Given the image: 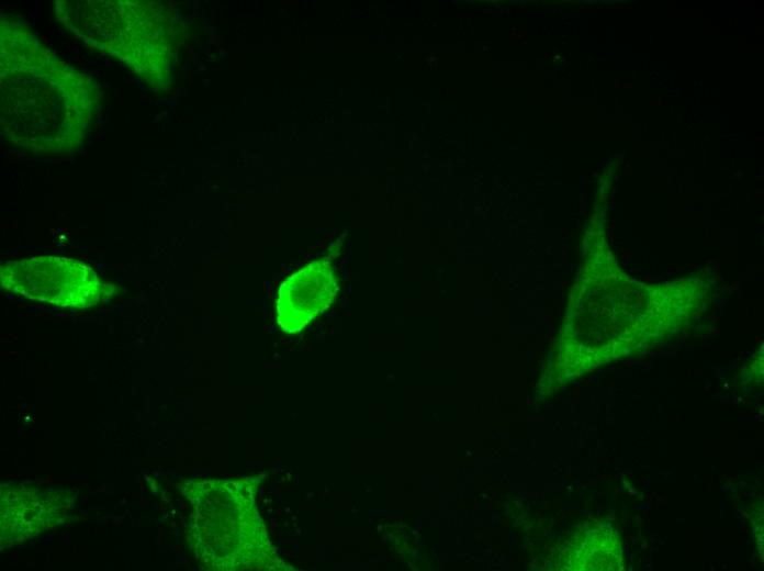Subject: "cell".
Listing matches in <instances>:
<instances>
[{"instance_id": "6da1fadb", "label": "cell", "mask_w": 764, "mask_h": 571, "mask_svg": "<svg viewBox=\"0 0 764 571\" xmlns=\"http://www.w3.org/2000/svg\"><path fill=\"white\" fill-rule=\"evenodd\" d=\"M1 26V122L9 137L41 152L68 150L89 131L98 102L91 80L61 61L18 21Z\"/></svg>"}, {"instance_id": "7a4b0ae2", "label": "cell", "mask_w": 764, "mask_h": 571, "mask_svg": "<svg viewBox=\"0 0 764 571\" xmlns=\"http://www.w3.org/2000/svg\"><path fill=\"white\" fill-rule=\"evenodd\" d=\"M68 12L67 23L99 49L124 60L151 83L162 76L169 49L164 22L154 2H82Z\"/></svg>"}, {"instance_id": "3957f363", "label": "cell", "mask_w": 764, "mask_h": 571, "mask_svg": "<svg viewBox=\"0 0 764 571\" xmlns=\"http://www.w3.org/2000/svg\"><path fill=\"white\" fill-rule=\"evenodd\" d=\"M2 286L33 301L87 309L109 294L97 272L80 261L41 256L8 261L0 269Z\"/></svg>"}]
</instances>
